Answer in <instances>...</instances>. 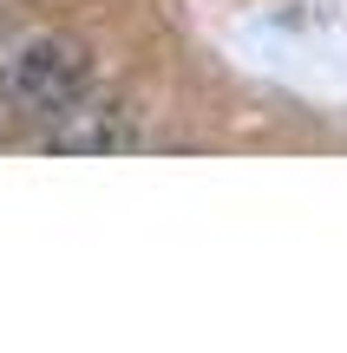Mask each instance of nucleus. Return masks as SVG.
<instances>
[{
  "mask_svg": "<svg viewBox=\"0 0 347 353\" xmlns=\"http://www.w3.org/2000/svg\"><path fill=\"white\" fill-rule=\"evenodd\" d=\"M92 85V52L79 39L52 33V39H26L0 72V92L20 118H66Z\"/></svg>",
  "mask_w": 347,
  "mask_h": 353,
  "instance_id": "f257e3e1",
  "label": "nucleus"
}]
</instances>
